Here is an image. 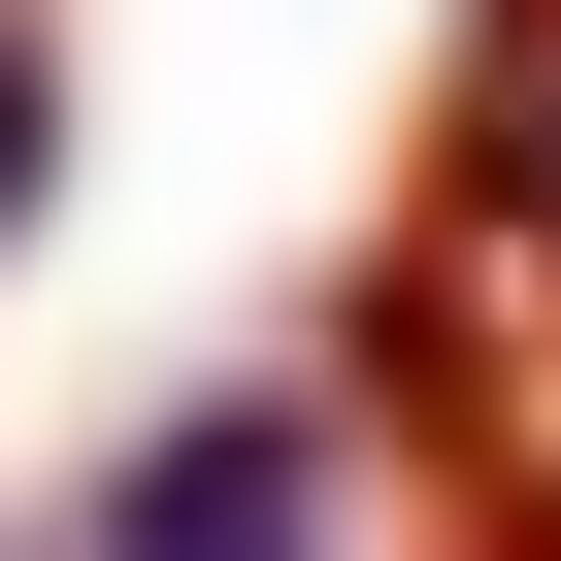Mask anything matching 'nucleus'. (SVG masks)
<instances>
[{"instance_id":"obj_1","label":"nucleus","mask_w":561,"mask_h":561,"mask_svg":"<svg viewBox=\"0 0 561 561\" xmlns=\"http://www.w3.org/2000/svg\"><path fill=\"white\" fill-rule=\"evenodd\" d=\"M397 331H462V397H528V430H561V0H462L430 231H397Z\"/></svg>"},{"instance_id":"obj_2","label":"nucleus","mask_w":561,"mask_h":561,"mask_svg":"<svg viewBox=\"0 0 561 561\" xmlns=\"http://www.w3.org/2000/svg\"><path fill=\"white\" fill-rule=\"evenodd\" d=\"M100 561H364V364H231L100 462Z\"/></svg>"},{"instance_id":"obj_3","label":"nucleus","mask_w":561,"mask_h":561,"mask_svg":"<svg viewBox=\"0 0 561 561\" xmlns=\"http://www.w3.org/2000/svg\"><path fill=\"white\" fill-rule=\"evenodd\" d=\"M67 198V0H0V231Z\"/></svg>"}]
</instances>
